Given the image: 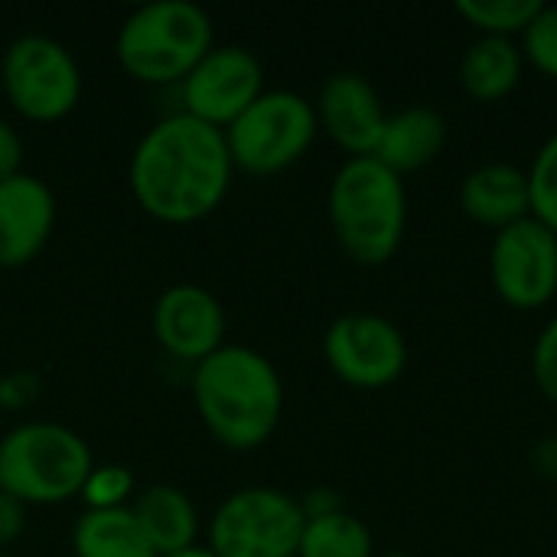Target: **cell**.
<instances>
[{
  "instance_id": "obj_26",
  "label": "cell",
  "mask_w": 557,
  "mask_h": 557,
  "mask_svg": "<svg viewBox=\"0 0 557 557\" xmlns=\"http://www.w3.org/2000/svg\"><path fill=\"white\" fill-rule=\"evenodd\" d=\"M36 395H39V379L33 372H13L0 379V408L7 411H20L33 405Z\"/></svg>"
},
{
  "instance_id": "obj_2",
  "label": "cell",
  "mask_w": 557,
  "mask_h": 557,
  "mask_svg": "<svg viewBox=\"0 0 557 557\" xmlns=\"http://www.w3.org/2000/svg\"><path fill=\"white\" fill-rule=\"evenodd\" d=\"M193 405L202 428L228 450H258L284 414V382L268 356L222 346L193 366Z\"/></svg>"
},
{
  "instance_id": "obj_6",
  "label": "cell",
  "mask_w": 557,
  "mask_h": 557,
  "mask_svg": "<svg viewBox=\"0 0 557 557\" xmlns=\"http://www.w3.org/2000/svg\"><path fill=\"white\" fill-rule=\"evenodd\" d=\"M317 108L290 88L264 91L225 127L232 163L251 176H271L294 166L313 144Z\"/></svg>"
},
{
  "instance_id": "obj_31",
  "label": "cell",
  "mask_w": 557,
  "mask_h": 557,
  "mask_svg": "<svg viewBox=\"0 0 557 557\" xmlns=\"http://www.w3.org/2000/svg\"><path fill=\"white\" fill-rule=\"evenodd\" d=\"M382 557H414V555H405V552H388V555Z\"/></svg>"
},
{
  "instance_id": "obj_12",
  "label": "cell",
  "mask_w": 557,
  "mask_h": 557,
  "mask_svg": "<svg viewBox=\"0 0 557 557\" xmlns=\"http://www.w3.org/2000/svg\"><path fill=\"white\" fill-rule=\"evenodd\" d=\"M153 336L176 359L199 366L225 346V310L199 284H173L153 304Z\"/></svg>"
},
{
  "instance_id": "obj_20",
  "label": "cell",
  "mask_w": 557,
  "mask_h": 557,
  "mask_svg": "<svg viewBox=\"0 0 557 557\" xmlns=\"http://www.w3.org/2000/svg\"><path fill=\"white\" fill-rule=\"evenodd\" d=\"M297 557H375V542L359 516L339 509L323 519H307Z\"/></svg>"
},
{
  "instance_id": "obj_7",
  "label": "cell",
  "mask_w": 557,
  "mask_h": 557,
  "mask_svg": "<svg viewBox=\"0 0 557 557\" xmlns=\"http://www.w3.org/2000/svg\"><path fill=\"white\" fill-rule=\"evenodd\" d=\"M0 85L16 114L36 124L62 121L82 98V69L52 36H16L0 59Z\"/></svg>"
},
{
  "instance_id": "obj_32",
  "label": "cell",
  "mask_w": 557,
  "mask_h": 557,
  "mask_svg": "<svg viewBox=\"0 0 557 557\" xmlns=\"http://www.w3.org/2000/svg\"><path fill=\"white\" fill-rule=\"evenodd\" d=\"M0 557H13V555H3V552H0Z\"/></svg>"
},
{
  "instance_id": "obj_25",
  "label": "cell",
  "mask_w": 557,
  "mask_h": 557,
  "mask_svg": "<svg viewBox=\"0 0 557 557\" xmlns=\"http://www.w3.org/2000/svg\"><path fill=\"white\" fill-rule=\"evenodd\" d=\"M532 375L539 388L557 405V317H552L532 346Z\"/></svg>"
},
{
  "instance_id": "obj_24",
  "label": "cell",
  "mask_w": 557,
  "mask_h": 557,
  "mask_svg": "<svg viewBox=\"0 0 557 557\" xmlns=\"http://www.w3.org/2000/svg\"><path fill=\"white\" fill-rule=\"evenodd\" d=\"M131 493H134V476L121 463L95 467L82 486V499L88 503V509H124Z\"/></svg>"
},
{
  "instance_id": "obj_22",
  "label": "cell",
  "mask_w": 557,
  "mask_h": 557,
  "mask_svg": "<svg viewBox=\"0 0 557 557\" xmlns=\"http://www.w3.org/2000/svg\"><path fill=\"white\" fill-rule=\"evenodd\" d=\"M529 173V196H532V215L542 219L548 228L557 232V134H552L532 166L525 170Z\"/></svg>"
},
{
  "instance_id": "obj_29",
  "label": "cell",
  "mask_w": 557,
  "mask_h": 557,
  "mask_svg": "<svg viewBox=\"0 0 557 557\" xmlns=\"http://www.w3.org/2000/svg\"><path fill=\"white\" fill-rule=\"evenodd\" d=\"M300 509H304V519H323V516H333L343 509V499L336 490H326V486H317L310 493H304L300 499Z\"/></svg>"
},
{
  "instance_id": "obj_19",
  "label": "cell",
  "mask_w": 557,
  "mask_h": 557,
  "mask_svg": "<svg viewBox=\"0 0 557 557\" xmlns=\"http://www.w3.org/2000/svg\"><path fill=\"white\" fill-rule=\"evenodd\" d=\"M75 557H157L134 512L124 509H85L72 525Z\"/></svg>"
},
{
  "instance_id": "obj_17",
  "label": "cell",
  "mask_w": 557,
  "mask_h": 557,
  "mask_svg": "<svg viewBox=\"0 0 557 557\" xmlns=\"http://www.w3.org/2000/svg\"><path fill=\"white\" fill-rule=\"evenodd\" d=\"M140 532L147 535L157 557L180 555L196 548L199 512L180 486H150L131 506Z\"/></svg>"
},
{
  "instance_id": "obj_14",
  "label": "cell",
  "mask_w": 557,
  "mask_h": 557,
  "mask_svg": "<svg viewBox=\"0 0 557 557\" xmlns=\"http://www.w3.org/2000/svg\"><path fill=\"white\" fill-rule=\"evenodd\" d=\"M55 228V196L33 176L16 173L0 183V268H26Z\"/></svg>"
},
{
  "instance_id": "obj_8",
  "label": "cell",
  "mask_w": 557,
  "mask_h": 557,
  "mask_svg": "<svg viewBox=\"0 0 557 557\" xmlns=\"http://www.w3.org/2000/svg\"><path fill=\"white\" fill-rule=\"evenodd\" d=\"M304 509L274 486H245L232 493L209 522V552L215 557H297Z\"/></svg>"
},
{
  "instance_id": "obj_28",
  "label": "cell",
  "mask_w": 557,
  "mask_h": 557,
  "mask_svg": "<svg viewBox=\"0 0 557 557\" xmlns=\"http://www.w3.org/2000/svg\"><path fill=\"white\" fill-rule=\"evenodd\" d=\"M20 163H23V140L13 124L0 121V183L23 173Z\"/></svg>"
},
{
  "instance_id": "obj_9",
  "label": "cell",
  "mask_w": 557,
  "mask_h": 557,
  "mask_svg": "<svg viewBox=\"0 0 557 557\" xmlns=\"http://www.w3.org/2000/svg\"><path fill=\"white\" fill-rule=\"evenodd\" d=\"M323 356L333 375L352 388H385L408 366L405 333L382 313H343L323 336Z\"/></svg>"
},
{
  "instance_id": "obj_27",
  "label": "cell",
  "mask_w": 557,
  "mask_h": 557,
  "mask_svg": "<svg viewBox=\"0 0 557 557\" xmlns=\"http://www.w3.org/2000/svg\"><path fill=\"white\" fill-rule=\"evenodd\" d=\"M26 532V506L0 493V552Z\"/></svg>"
},
{
  "instance_id": "obj_1",
  "label": "cell",
  "mask_w": 557,
  "mask_h": 557,
  "mask_svg": "<svg viewBox=\"0 0 557 557\" xmlns=\"http://www.w3.org/2000/svg\"><path fill=\"white\" fill-rule=\"evenodd\" d=\"M225 131L176 111L160 117L134 147L131 193L137 206L166 225H193L212 215L232 186Z\"/></svg>"
},
{
  "instance_id": "obj_5",
  "label": "cell",
  "mask_w": 557,
  "mask_h": 557,
  "mask_svg": "<svg viewBox=\"0 0 557 557\" xmlns=\"http://www.w3.org/2000/svg\"><path fill=\"white\" fill-rule=\"evenodd\" d=\"M91 470V450L72 428L26 421L0 437V493L26 509L62 506L82 496Z\"/></svg>"
},
{
  "instance_id": "obj_16",
  "label": "cell",
  "mask_w": 557,
  "mask_h": 557,
  "mask_svg": "<svg viewBox=\"0 0 557 557\" xmlns=\"http://www.w3.org/2000/svg\"><path fill=\"white\" fill-rule=\"evenodd\" d=\"M444 140H447L444 114L431 104H408L388 114L382 140L372 157L401 176V173H414L428 166L444 150Z\"/></svg>"
},
{
  "instance_id": "obj_3",
  "label": "cell",
  "mask_w": 557,
  "mask_h": 557,
  "mask_svg": "<svg viewBox=\"0 0 557 557\" xmlns=\"http://www.w3.org/2000/svg\"><path fill=\"white\" fill-rule=\"evenodd\" d=\"M326 212L336 242L359 264H385L408 222V193L401 176L375 157H349L326 196Z\"/></svg>"
},
{
  "instance_id": "obj_15",
  "label": "cell",
  "mask_w": 557,
  "mask_h": 557,
  "mask_svg": "<svg viewBox=\"0 0 557 557\" xmlns=\"http://www.w3.org/2000/svg\"><path fill=\"white\" fill-rule=\"evenodd\" d=\"M460 206L470 219L493 225L496 232L532 215L529 173L506 160L473 166L460 183Z\"/></svg>"
},
{
  "instance_id": "obj_18",
  "label": "cell",
  "mask_w": 557,
  "mask_h": 557,
  "mask_svg": "<svg viewBox=\"0 0 557 557\" xmlns=\"http://www.w3.org/2000/svg\"><path fill=\"white\" fill-rule=\"evenodd\" d=\"M522 65H525V55H522V46L512 36H483L480 33L463 49L457 75H460V85L473 98L496 101V98L509 95L519 85Z\"/></svg>"
},
{
  "instance_id": "obj_4",
  "label": "cell",
  "mask_w": 557,
  "mask_h": 557,
  "mask_svg": "<svg viewBox=\"0 0 557 557\" xmlns=\"http://www.w3.org/2000/svg\"><path fill=\"white\" fill-rule=\"evenodd\" d=\"M215 46L212 16L189 0L137 7L117 29V65L144 85H180Z\"/></svg>"
},
{
  "instance_id": "obj_13",
  "label": "cell",
  "mask_w": 557,
  "mask_h": 557,
  "mask_svg": "<svg viewBox=\"0 0 557 557\" xmlns=\"http://www.w3.org/2000/svg\"><path fill=\"white\" fill-rule=\"evenodd\" d=\"M317 124L352 157H372L382 131L385 108L375 85L359 72H333L317 98Z\"/></svg>"
},
{
  "instance_id": "obj_11",
  "label": "cell",
  "mask_w": 557,
  "mask_h": 557,
  "mask_svg": "<svg viewBox=\"0 0 557 557\" xmlns=\"http://www.w3.org/2000/svg\"><path fill=\"white\" fill-rule=\"evenodd\" d=\"M264 95L261 59L245 46H212L180 82L183 111L225 131Z\"/></svg>"
},
{
  "instance_id": "obj_30",
  "label": "cell",
  "mask_w": 557,
  "mask_h": 557,
  "mask_svg": "<svg viewBox=\"0 0 557 557\" xmlns=\"http://www.w3.org/2000/svg\"><path fill=\"white\" fill-rule=\"evenodd\" d=\"M170 557H215V555H212L209 548H199V545H196V548H189V552H180V555H170Z\"/></svg>"
},
{
  "instance_id": "obj_10",
  "label": "cell",
  "mask_w": 557,
  "mask_h": 557,
  "mask_svg": "<svg viewBox=\"0 0 557 557\" xmlns=\"http://www.w3.org/2000/svg\"><path fill=\"white\" fill-rule=\"evenodd\" d=\"M490 277L496 294L519 307L539 310L557 294V232L525 215L493 235Z\"/></svg>"
},
{
  "instance_id": "obj_23",
  "label": "cell",
  "mask_w": 557,
  "mask_h": 557,
  "mask_svg": "<svg viewBox=\"0 0 557 557\" xmlns=\"http://www.w3.org/2000/svg\"><path fill=\"white\" fill-rule=\"evenodd\" d=\"M522 55L545 75L557 78V3H542L522 29Z\"/></svg>"
},
{
  "instance_id": "obj_21",
  "label": "cell",
  "mask_w": 557,
  "mask_h": 557,
  "mask_svg": "<svg viewBox=\"0 0 557 557\" xmlns=\"http://www.w3.org/2000/svg\"><path fill=\"white\" fill-rule=\"evenodd\" d=\"M539 10L542 0H457V13L467 23H473L483 36L522 33Z\"/></svg>"
}]
</instances>
